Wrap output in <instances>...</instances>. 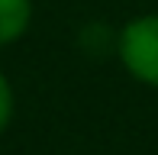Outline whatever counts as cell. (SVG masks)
Here are the masks:
<instances>
[{"label": "cell", "mask_w": 158, "mask_h": 155, "mask_svg": "<svg viewBox=\"0 0 158 155\" xmlns=\"http://www.w3.org/2000/svg\"><path fill=\"white\" fill-rule=\"evenodd\" d=\"M113 52L132 81L158 87V13H139L123 23Z\"/></svg>", "instance_id": "cell-1"}, {"label": "cell", "mask_w": 158, "mask_h": 155, "mask_svg": "<svg viewBox=\"0 0 158 155\" xmlns=\"http://www.w3.org/2000/svg\"><path fill=\"white\" fill-rule=\"evenodd\" d=\"M13 113H16V94H13L10 78H6V74H3V68H0V136L10 129Z\"/></svg>", "instance_id": "cell-3"}, {"label": "cell", "mask_w": 158, "mask_h": 155, "mask_svg": "<svg viewBox=\"0 0 158 155\" xmlns=\"http://www.w3.org/2000/svg\"><path fill=\"white\" fill-rule=\"evenodd\" d=\"M32 26V0H0V45H13Z\"/></svg>", "instance_id": "cell-2"}]
</instances>
